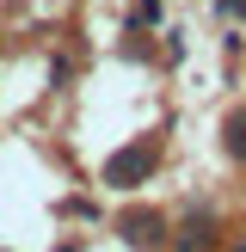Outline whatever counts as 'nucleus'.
I'll list each match as a JSON object with an SVG mask.
<instances>
[{"label":"nucleus","mask_w":246,"mask_h":252,"mask_svg":"<svg viewBox=\"0 0 246 252\" xmlns=\"http://www.w3.org/2000/svg\"><path fill=\"white\" fill-rule=\"evenodd\" d=\"M154 172V148L148 142H135V148H117V154L105 160V185L111 191H135V185Z\"/></svg>","instance_id":"nucleus-1"},{"label":"nucleus","mask_w":246,"mask_h":252,"mask_svg":"<svg viewBox=\"0 0 246 252\" xmlns=\"http://www.w3.org/2000/svg\"><path fill=\"white\" fill-rule=\"evenodd\" d=\"M123 234H129V246H160L166 221H160V216H129V221H123Z\"/></svg>","instance_id":"nucleus-2"},{"label":"nucleus","mask_w":246,"mask_h":252,"mask_svg":"<svg viewBox=\"0 0 246 252\" xmlns=\"http://www.w3.org/2000/svg\"><path fill=\"white\" fill-rule=\"evenodd\" d=\"M228 154L246 160V111H234V117H228Z\"/></svg>","instance_id":"nucleus-3"},{"label":"nucleus","mask_w":246,"mask_h":252,"mask_svg":"<svg viewBox=\"0 0 246 252\" xmlns=\"http://www.w3.org/2000/svg\"><path fill=\"white\" fill-rule=\"evenodd\" d=\"M215 240H209V221H191L184 228V240H179V252H209Z\"/></svg>","instance_id":"nucleus-4"},{"label":"nucleus","mask_w":246,"mask_h":252,"mask_svg":"<svg viewBox=\"0 0 246 252\" xmlns=\"http://www.w3.org/2000/svg\"><path fill=\"white\" fill-rule=\"evenodd\" d=\"M221 12L228 19H246V0H221Z\"/></svg>","instance_id":"nucleus-5"},{"label":"nucleus","mask_w":246,"mask_h":252,"mask_svg":"<svg viewBox=\"0 0 246 252\" xmlns=\"http://www.w3.org/2000/svg\"><path fill=\"white\" fill-rule=\"evenodd\" d=\"M234 252H246V246H234Z\"/></svg>","instance_id":"nucleus-6"}]
</instances>
